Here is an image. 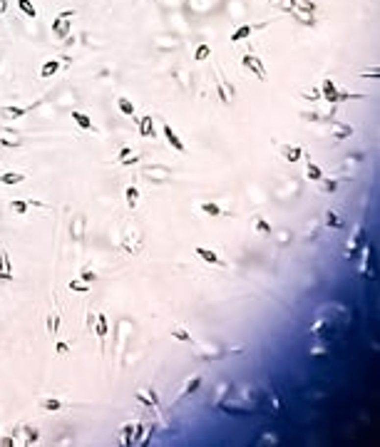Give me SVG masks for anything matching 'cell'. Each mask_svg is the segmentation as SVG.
Here are the masks:
<instances>
[{
	"label": "cell",
	"instance_id": "obj_30",
	"mask_svg": "<svg viewBox=\"0 0 380 447\" xmlns=\"http://www.w3.org/2000/svg\"><path fill=\"white\" fill-rule=\"evenodd\" d=\"M72 120L77 122V127H82V129H87V132H90V129H95V124H92L90 115H85V112H77V109H75V112H72Z\"/></svg>",
	"mask_w": 380,
	"mask_h": 447
},
{
	"label": "cell",
	"instance_id": "obj_38",
	"mask_svg": "<svg viewBox=\"0 0 380 447\" xmlns=\"http://www.w3.org/2000/svg\"><path fill=\"white\" fill-rule=\"evenodd\" d=\"M172 335H174L177 341H181V343H194V338L189 335V330L181 328V325H174V328H172Z\"/></svg>",
	"mask_w": 380,
	"mask_h": 447
},
{
	"label": "cell",
	"instance_id": "obj_9",
	"mask_svg": "<svg viewBox=\"0 0 380 447\" xmlns=\"http://www.w3.org/2000/svg\"><path fill=\"white\" fill-rule=\"evenodd\" d=\"M318 90H321V97H323V99H328L330 104H338V102H340V97H338V95H340V90H338V85H335L330 77H323V82H321V87H318Z\"/></svg>",
	"mask_w": 380,
	"mask_h": 447
},
{
	"label": "cell",
	"instance_id": "obj_19",
	"mask_svg": "<svg viewBox=\"0 0 380 447\" xmlns=\"http://www.w3.org/2000/svg\"><path fill=\"white\" fill-rule=\"evenodd\" d=\"M360 251H363V264H360L363 276H365V278H375V273H373V251H370V246H363Z\"/></svg>",
	"mask_w": 380,
	"mask_h": 447
},
{
	"label": "cell",
	"instance_id": "obj_46",
	"mask_svg": "<svg viewBox=\"0 0 380 447\" xmlns=\"http://www.w3.org/2000/svg\"><path fill=\"white\" fill-rule=\"evenodd\" d=\"M55 353H57L60 358H67V355H70V343H67V341H57V343H55Z\"/></svg>",
	"mask_w": 380,
	"mask_h": 447
},
{
	"label": "cell",
	"instance_id": "obj_2",
	"mask_svg": "<svg viewBox=\"0 0 380 447\" xmlns=\"http://www.w3.org/2000/svg\"><path fill=\"white\" fill-rule=\"evenodd\" d=\"M216 407H219V410H224L226 415H234V418H236V415H239V418H246V415H251L253 410H256V405H253V402H249L244 395H239V397L234 395L231 400H219V402H216Z\"/></svg>",
	"mask_w": 380,
	"mask_h": 447
},
{
	"label": "cell",
	"instance_id": "obj_52",
	"mask_svg": "<svg viewBox=\"0 0 380 447\" xmlns=\"http://www.w3.org/2000/svg\"><path fill=\"white\" fill-rule=\"evenodd\" d=\"M129 154H132V149H129V147H122V149H120V154H117V162H120V159H125V157H129Z\"/></svg>",
	"mask_w": 380,
	"mask_h": 447
},
{
	"label": "cell",
	"instance_id": "obj_48",
	"mask_svg": "<svg viewBox=\"0 0 380 447\" xmlns=\"http://www.w3.org/2000/svg\"><path fill=\"white\" fill-rule=\"evenodd\" d=\"M360 77H368V80H378V77H380V67L375 65L373 70H365V72L360 74Z\"/></svg>",
	"mask_w": 380,
	"mask_h": 447
},
{
	"label": "cell",
	"instance_id": "obj_8",
	"mask_svg": "<svg viewBox=\"0 0 380 447\" xmlns=\"http://www.w3.org/2000/svg\"><path fill=\"white\" fill-rule=\"evenodd\" d=\"M216 97H219L224 104H231V102H234V97H236V87H234L229 80L219 77V80H216Z\"/></svg>",
	"mask_w": 380,
	"mask_h": 447
},
{
	"label": "cell",
	"instance_id": "obj_54",
	"mask_svg": "<svg viewBox=\"0 0 380 447\" xmlns=\"http://www.w3.org/2000/svg\"><path fill=\"white\" fill-rule=\"evenodd\" d=\"M8 10V0H0V15H3Z\"/></svg>",
	"mask_w": 380,
	"mask_h": 447
},
{
	"label": "cell",
	"instance_id": "obj_27",
	"mask_svg": "<svg viewBox=\"0 0 380 447\" xmlns=\"http://www.w3.org/2000/svg\"><path fill=\"white\" fill-rule=\"evenodd\" d=\"M333 134H335V139H348V137H353V127L343 124V122H333Z\"/></svg>",
	"mask_w": 380,
	"mask_h": 447
},
{
	"label": "cell",
	"instance_id": "obj_33",
	"mask_svg": "<svg viewBox=\"0 0 380 447\" xmlns=\"http://www.w3.org/2000/svg\"><path fill=\"white\" fill-rule=\"evenodd\" d=\"M298 23H303V25H308V27H313L316 25V18H313V13H306V10H301V8H296L293 13H291Z\"/></svg>",
	"mask_w": 380,
	"mask_h": 447
},
{
	"label": "cell",
	"instance_id": "obj_43",
	"mask_svg": "<svg viewBox=\"0 0 380 447\" xmlns=\"http://www.w3.org/2000/svg\"><path fill=\"white\" fill-rule=\"evenodd\" d=\"M269 402H271V410L279 415V413H281V397H279V390H276V388L269 390Z\"/></svg>",
	"mask_w": 380,
	"mask_h": 447
},
{
	"label": "cell",
	"instance_id": "obj_11",
	"mask_svg": "<svg viewBox=\"0 0 380 447\" xmlns=\"http://www.w3.org/2000/svg\"><path fill=\"white\" fill-rule=\"evenodd\" d=\"M261 27H266V23H258V25H251V23H246V25H241V27H236L231 35H229V40L236 45V43H241V40H246L249 35H253L256 30H261Z\"/></svg>",
	"mask_w": 380,
	"mask_h": 447
},
{
	"label": "cell",
	"instance_id": "obj_50",
	"mask_svg": "<svg viewBox=\"0 0 380 447\" xmlns=\"http://www.w3.org/2000/svg\"><path fill=\"white\" fill-rule=\"evenodd\" d=\"M13 445H18V442H15V437H10V435L0 437V447H13Z\"/></svg>",
	"mask_w": 380,
	"mask_h": 447
},
{
	"label": "cell",
	"instance_id": "obj_45",
	"mask_svg": "<svg viewBox=\"0 0 380 447\" xmlns=\"http://www.w3.org/2000/svg\"><path fill=\"white\" fill-rule=\"evenodd\" d=\"M77 278H80V281H85V283H95V281H97V273H95L92 269H82Z\"/></svg>",
	"mask_w": 380,
	"mask_h": 447
},
{
	"label": "cell",
	"instance_id": "obj_35",
	"mask_svg": "<svg viewBox=\"0 0 380 447\" xmlns=\"http://www.w3.org/2000/svg\"><path fill=\"white\" fill-rule=\"evenodd\" d=\"M244 348L241 346H236V348H226V350H219V353H206V355H202L204 360H221V358H226V355H234V353H241Z\"/></svg>",
	"mask_w": 380,
	"mask_h": 447
},
{
	"label": "cell",
	"instance_id": "obj_3",
	"mask_svg": "<svg viewBox=\"0 0 380 447\" xmlns=\"http://www.w3.org/2000/svg\"><path fill=\"white\" fill-rule=\"evenodd\" d=\"M117 246H120V251H122V253H127V256H137V253H142V248H144V236H142V231H139V229L127 226Z\"/></svg>",
	"mask_w": 380,
	"mask_h": 447
},
{
	"label": "cell",
	"instance_id": "obj_28",
	"mask_svg": "<svg viewBox=\"0 0 380 447\" xmlns=\"http://www.w3.org/2000/svg\"><path fill=\"white\" fill-rule=\"evenodd\" d=\"M316 184L321 186V192H323V194H335V189H338V184H340V181H338L335 176H333V179H326V176H321Z\"/></svg>",
	"mask_w": 380,
	"mask_h": 447
},
{
	"label": "cell",
	"instance_id": "obj_34",
	"mask_svg": "<svg viewBox=\"0 0 380 447\" xmlns=\"http://www.w3.org/2000/svg\"><path fill=\"white\" fill-rule=\"evenodd\" d=\"M117 107H120V112H122L125 117H134V115H137V107H134L127 97H117Z\"/></svg>",
	"mask_w": 380,
	"mask_h": 447
},
{
	"label": "cell",
	"instance_id": "obj_17",
	"mask_svg": "<svg viewBox=\"0 0 380 447\" xmlns=\"http://www.w3.org/2000/svg\"><path fill=\"white\" fill-rule=\"evenodd\" d=\"M60 67H62V62L57 60V57H50V60H45L43 62V67H40V77H55V74L60 72Z\"/></svg>",
	"mask_w": 380,
	"mask_h": 447
},
{
	"label": "cell",
	"instance_id": "obj_25",
	"mask_svg": "<svg viewBox=\"0 0 380 447\" xmlns=\"http://www.w3.org/2000/svg\"><path fill=\"white\" fill-rule=\"evenodd\" d=\"M107 330H109V323H107V316H104V313H97V323H95V333H97V338L102 341V346H104V338H107Z\"/></svg>",
	"mask_w": 380,
	"mask_h": 447
},
{
	"label": "cell",
	"instance_id": "obj_21",
	"mask_svg": "<svg viewBox=\"0 0 380 447\" xmlns=\"http://www.w3.org/2000/svg\"><path fill=\"white\" fill-rule=\"evenodd\" d=\"M57 330H60V311L52 306L50 313H48V333L52 335V338H57Z\"/></svg>",
	"mask_w": 380,
	"mask_h": 447
},
{
	"label": "cell",
	"instance_id": "obj_31",
	"mask_svg": "<svg viewBox=\"0 0 380 447\" xmlns=\"http://www.w3.org/2000/svg\"><path fill=\"white\" fill-rule=\"evenodd\" d=\"M134 422H137V420H132V422H125V425L120 427V432H117V435H120V442H122V445H132V432H134Z\"/></svg>",
	"mask_w": 380,
	"mask_h": 447
},
{
	"label": "cell",
	"instance_id": "obj_53",
	"mask_svg": "<svg viewBox=\"0 0 380 447\" xmlns=\"http://www.w3.org/2000/svg\"><path fill=\"white\" fill-rule=\"evenodd\" d=\"M27 206H37V209H45L48 204H43V201H37V199H27Z\"/></svg>",
	"mask_w": 380,
	"mask_h": 447
},
{
	"label": "cell",
	"instance_id": "obj_24",
	"mask_svg": "<svg viewBox=\"0 0 380 447\" xmlns=\"http://www.w3.org/2000/svg\"><path fill=\"white\" fill-rule=\"evenodd\" d=\"M303 157H306V176H308L311 181H318V179L323 176V169H321L313 159H308V154H306V152H303Z\"/></svg>",
	"mask_w": 380,
	"mask_h": 447
},
{
	"label": "cell",
	"instance_id": "obj_7",
	"mask_svg": "<svg viewBox=\"0 0 380 447\" xmlns=\"http://www.w3.org/2000/svg\"><path fill=\"white\" fill-rule=\"evenodd\" d=\"M241 65L251 72V74H256V77L261 80V82H266V67H263V62H261V57H256V55H251V52H246L244 57H241Z\"/></svg>",
	"mask_w": 380,
	"mask_h": 447
},
{
	"label": "cell",
	"instance_id": "obj_20",
	"mask_svg": "<svg viewBox=\"0 0 380 447\" xmlns=\"http://www.w3.org/2000/svg\"><path fill=\"white\" fill-rule=\"evenodd\" d=\"M202 383H204V378H202V375H192V378L186 380L184 390H181V397H192V395L202 388Z\"/></svg>",
	"mask_w": 380,
	"mask_h": 447
},
{
	"label": "cell",
	"instance_id": "obj_44",
	"mask_svg": "<svg viewBox=\"0 0 380 447\" xmlns=\"http://www.w3.org/2000/svg\"><path fill=\"white\" fill-rule=\"evenodd\" d=\"M211 55V48H209V43H202V45H197V50H194V57L202 62V60H206Z\"/></svg>",
	"mask_w": 380,
	"mask_h": 447
},
{
	"label": "cell",
	"instance_id": "obj_14",
	"mask_svg": "<svg viewBox=\"0 0 380 447\" xmlns=\"http://www.w3.org/2000/svg\"><path fill=\"white\" fill-rule=\"evenodd\" d=\"M32 107H10V104H5V107H0V117H3V120H20V117L27 115Z\"/></svg>",
	"mask_w": 380,
	"mask_h": 447
},
{
	"label": "cell",
	"instance_id": "obj_22",
	"mask_svg": "<svg viewBox=\"0 0 380 447\" xmlns=\"http://www.w3.org/2000/svg\"><path fill=\"white\" fill-rule=\"evenodd\" d=\"M23 181H25L23 172H3L0 174V184H5V186H15V184H23Z\"/></svg>",
	"mask_w": 380,
	"mask_h": 447
},
{
	"label": "cell",
	"instance_id": "obj_40",
	"mask_svg": "<svg viewBox=\"0 0 380 447\" xmlns=\"http://www.w3.org/2000/svg\"><path fill=\"white\" fill-rule=\"evenodd\" d=\"M67 288H70V291H77V293H90V283H85V281H80V278H72V281L67 283Z\"/></svg>",
	"mask_w": 380,
	"mask_h": 447
},
{
	"label": "cell",
	"instance_id": "obj_41",
	"mask_svg": "<svg viewBox=\"0 0 380 447\" xmlns=\"http://www.w3.org/2000/svg\"><path fill=\"white\" fill-rule=\"evenodd\" d=\"M10 209H13L18 216H25V214H27V199H13V201H10Z\"/></svg>",
	"mask_w": 380,
	"mask_h": 447
},
{
	"label": "cell",
	"instance_id": "obj_18",
	"mask_svg": "<svg viewBox=\"0 0 380 447\" xmlns=\"http://www.w3.org/2000/svg\"><path fill=\"white\" fill-rule=\"evenodd\" d=\"M194 256H199L202 261H206V264H211V266H221V258L216 256V251H211L206 246H197L194 248Z\"/></svg>",
	"mask_w": 380,
	"mask_h": 447
},
{
	"label": "cell",
	"instance_id": "obj_47",
	"mask_svg": "<svg viewBox=\"0 0 380 447\" xmlns=\"http://www.w3.org/2000/svg\"><path fill=\"white\" fill-rule=\"evenodd\" d=\"M137 162H139V154H137V152H132L129 157L120 159V164H122V167H132V164H137Z\"/></svg>",
	"mask_w": 380,
	"mask_h": 447
},
{
	"label": "cell",
	"instance_id": "obj_39",
	"mask_svg": "<svg viewBox=\"0 0 380 447\" xmlns=\"http://www.w3.org/2000/svg\"><path fill=\"white\" fill-rule=\"evenodd\" d=\"M0 144H3V147H20L23 139L18 134H13V132H5V134H0Z\"/></svg>",
	"mask_w": 380,
	"mask_h": 447
},
{
	"label": "cell",
	"instance_id": "obj_37",
	"mask_svg": "<svg viewBox=\"0 0 380 447\" xmlns=\"http://www.w3.org/2000/svg\"><path fill=\"white\" fill-rule=\"evenodd\" d=\"M125 197H127V206L129 209H137V201H139V189L134 184H129L127 189H125Z\"/></svg>",
	"mask_w": 380,
	"mask_h": 447
},
{
	"label": "cell",
	"instance_id": "obj_32",
	"mask_svg": "<svg viewBox=\"0 0 380 447\" xmlns=\"http://www.w3.org/2000/svg\"><path fill=\"white\" fill-rule=\"evenodd\" d=\"M253 226H256V231H258L261 236H274V229H271V224L266 221L263 216H256V219H253Z\"/></svg>",
	"mask_w": 380,
	"mask_h": 447
},
{
	"label": "cell",
	"instance_id": "obj_36",
	"mask_svg": "<svg viewBox=\"0 0 380 447\" xmlns=\"http://www.w3.org/2000/svg\"><path fill=\"white\" fill-rule=\"evenodd\" d=\"M18 8L25 18H37V8H35L32 0H18Z\"/></svg>",
	"mask_w": 380,
	"mask_h": 447
},
{
	"label": "cell",
	"instance_id": "obj_49",
	"mask_svg": "<svg viewBox=\"0 0 380 447\" xmlns=\"http://www.w3.org/2000/svg\"><path fill=\"white\" fill-rule=\"evenodd\" d=\"M279 440L274 437V432H263V437H261V442L258 445H276Z\"/></svg>",
	"mask_w": 380,
	"mask_h": 447
},
{
	"label": "cell",
	"instance_id": "obj_16",
	"mask_svg": "<svg viewBox=\"0 0 380 447\" xmlns=\"http://www.w3.org/2000/svg\"><path fill=\"white\" fill-rule=\"evenodd\" d=\"M137 129H139V137H147V139H152V137H157V132H154V117H139V124H137Z\"/></svg>",
	"mask_w": 380,
	"mask_h": 447
},
{
	"label": "cell",
	"instance_id": "obj_51",
	"mask_svg": "<svg viewBox=\"0 0 380 447\" xmlns=\"http://www.w3.org/2000/svg\"><path fill=\"white\" fill-rule=\"evenodd\" d=\"M137 400H139L142 405H147V407H154V405H152V400H149V395H147V393H137Z\"/></svg>",
	"mask_w": 380,
	"mask_h": 447
},
{
	"label": "cell",
	"instance_id": "obj_42",
	"mask_svg": "<svg viewBox=\"0 0 380 447\" xmlns=\"http://www.w3.org/2000/svg\"><path fill=\"white\" fill-rule=\"evenodd\" d=\"M202 211L206 214V216H221L224 211H221V206L219 204H214V201H204L202 204Z\"/></svg>",
	"mask_w": 380,
	"mask_h": 447
},
{
	"label": "cell",
	"instance_id": "obj_23",
	"mask_svg": "<svg viewBox=\"0 0 380 447\" xmlns=\"http://www.w3.org/2000/svg\"><path fill=\"white\" fill-rule=\"evenodd\" d=\"M326 226L328 229H343V216H340V211H335V209L326 211Z\"/></svg>",
	"mask_w": 380,
	"mask_h": 447
},
{
	"label": "cell",
	"instance_id": "obj_1",
	"mask_svg": "<svg viewBox=\"0 0 380 447\" xmlns=\"http://www.w3.org/2000/svg\"><path fill=\"white\" fill-rule=\"evenodd\" d=\"M351 325V311L343 308L340 303H326L318 308V316L311 325V335L318 341H333L338 335H343Z\"/></svg>",
	"mask_w": 380,
	"mask_h": 447
},
{
	"label": "cell",
	"instance_id": "obj_12",
	"mask_svg": "<svg viewBox=\"0 0 380 447\" xmlns=\"http://www.w3.org/2000/svg\"><path fill=\"white\" fill-rule=\"evenodd\" d=\"M162 132H164L167 142H169V144H172V147L177 149V152H179V154H184V152H186V144L181 142V137H179V134L174 132V127H172L169 122H162Z\"/></svg>",
	"mask_w": 380,
	"mask_h": 447
},
{
	"label": "cell",
	"instance_id": "obj_15",
	"mask_svg": "<svg viewBox=\"0 0 380 447\" xmlns=\"http://www.w3.org/2000/svg\"><path fill=\"white\" fill-rule=\"evenodd\" d=\"M0 281H13V269H10V256L0 246Z\"/></svg>",
	"mask_w": 380,
	"mask_h": 447
},
{
	"label": "cell",
	"instance_id": "obj_6",
	"mask_svg": "<svg viewBox=\"0 0 380 447\" xmlns=\"http://www.w3.org/2000/svg\"><path fill=\"white\" fill-rule=\"evenodd\" d=\"M13 437L20 445H37L40 442V430H37L35 425H20V427L13 430Z\"/></svg>",
	"mask_w": 380,
	"mask_h": 447
},
{
	"label": "cell",
	"instance_id": "obj_5",
	"mask_svg": "<svg viewBox=\"0 0 380 447\" xmlns=\"http://www.w3.org/2000/svg\"><path fill=\"white\" fill-rule=\"evenodd\" d=\"M75 15H77V10H72V8L55 15V20H52V37H55V40H65V37L70 35V27H72V18Z\"/></svg>",
	"mask_w": 380,
	"mask_h": 447
},
{
	"label": "cell",
	"instance_id": "obj_26",
	"mask_svg": "<svg viewBox=\"0 0 380 447\" xmlns=\"http://www.w3.org/2000/svg\"><path fill=\"white\" fill-rule=\"evenodd\" d=\"M37 405H40V410H45V413H57V410H62V400H57V397H43Z\"/></svg>",
	"mask_w": 380,
	"mask_h": 447
},
{
	"label": "cell",
	"instance_id": "obj_10",
	"mask_svg": "<svg viewBox=\"0 0 380 447\" xmlns=\"http://www.w3.org/2000/svg\"><path fill=\"white\" fill-rule=\"evenodd\" d=\"M85 224H87V216L85 214H75L72 221H70V236L75 241H85Z\"/></svg>",
	"mask_w": 380,
	"mask_h": 447
},
{
	"label": "cell",
	"instance_id": "obj_4",
	"mask_svg": "<svg viewBox=\"0 0 380 447\" xmlns=\"http://www.w3.org/2000/svg\"><path fill=\"white\" fill-rule=\"evenodd\" d=\"M363 246H365V224L358 221V226L353 229V234H351V239H348V246H346V251H343V258H346V261L358 258V253H360Z\"/></svg>",
	"mask_w": 380,
	"mask_h": 447
},
{
	"label": "cell",
	"instance_id": "obj_13",
	"mask_svg": "<svg viewBox=\"0 0 380 447\" xmlns=\"http://www.w3.org/2000/svg\"><path fill=\"white\" fill-rule=\"evenodd\" d=\"M279 152H281V157H283L286 162H291V164H296L298 159H303V149L296 147V144H281Z\"/></svg>",
	"mask_w": 380,
	"mask_h": 447
},
{
	"label": "cell",
	"instance_id": "obj_29",
	"mask_svg": "<svg viewBox=\"0 0 380 447\" xmlns=\"http://www.w3.org/2000/svg\"><path fill=\"white\" fill-rule=\"evenodd\" d=\"M269 5L271 8H279L283 13H293L298 8V0H269Z\"/></svg>",
	"mask_w": 380,
	"mask_h": 447
}]
</instances>
